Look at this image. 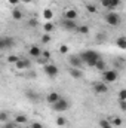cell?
<instances>
[{
	"label": "cell",
	"mask_w": 126,
	"mask_h": 128,
	"mask_svg": "<svg viewBox=\"0 0 126 128\" xmlns=\"http://www.w3.org/2000/svg\"><path fill=\"white\" fill-rule=\"evenodd\" d=\"M80 57H82V60H83V63L88 64V66H91V67H95V64L98 63V60H99V55L92 51V49H88V51H83V52H80L79 54Z\"/></svg>",
	"instance_id": "obj_1"
},
{
	"label": "cell",
	"mask_w": 126,
	"mask_h": 128,
	"mask_svg": "<svg viewBox=\"0 0 126 128\" xmlns=\"http://www.w3.org/2000/svg\"><path fill=\"white\" fill-rule=\"evenodd\" d=\"M104 20H105V22H107L108 26H113V27H116V26L120 24V16H119V14H116V12H108V14L104 16Z\"/></svg>",
	"instance_id": "obj_2"
},
{
	"label": "cell",
	"mask_w": 126,
	"mask_h": 128,
	"mask_svg": "<svg viewBox=\"0 0 126 128\" xmlns=\"http://www.w3.org/2000/svg\"><path fill=\"white\" fill-rule=\"evenodd\" d=\"M68 107H70V103H68L65 98H63V97H61L55 104H52V109H54L55 112H64V110H67Z\"/></svg>",
	"instance_id": "obj_3"
},
{
	"label": "cell",
	"mask_w": 126,
	"mask_h": 128,
	"mask_svg": "<svg viewBox=\"0 0 126 128\" xmlns=\"http://www.w3.org/2000/svg\"><path fill=\"white\" fill-rule=\"evenodd\" d=\"M104 73V82H107V84H111V82H116L117 80V78H119V73L116 72V70H105V72H102Z\"/></svg>",
	"instance_id": "obj_4"
},
{
	"label": "cell",
	"mask_w": 126,
	"mask_h": 128,
	"mask_svg": "<svg viewBox=\"0 0 126 128\" xmlns=\"http://www.w3.org/2000/svg\"><path fill=\"white\" fill-rule=\"evenodd\" d=\"M43 72H45L49 78H57L60 70H58V67L54 66V64H45V66H43Z\"/></svg>",
	"instance_id": "obj_5"
},
{
	"label": "cell",
	"mask_w": 126,
	"mask_h": 128,
	"mask_svg": "<svg viewBox=\"0 0 126 128\" xmlns=\"http://www.w3.org/2000/svg\"><path fill=\"white\" fill-rule=\"evenodd\" d=\"M68 63H70L71 67H76V68H82L83 64H85L80 55H71V57L68 58Z\"/></svg>",
	"instance_id": "obj_6"
},
{
	"label": "cell",
	"mask_w": 126,
	"mask_h": 128,
	"mask_svg": "<svg viewBox=\"0 0 126 128\" xmlns=\"http://www.w3.org/2000/svg\"><path fill=\"white\" fill-rule=\"evenodd\" d=\"M94 91L96 94H105L108 91V86H107V82H98L94 85Z\"/></svg>",
	"instance_id": "obj_7"
},
{
	"label": "cell",
	"mask_w": 126,
	"mask_h": 128,
	"mask_svg": "<svg viewBox=\"0 0 126 128\" xmlns=\"http://www.w3.org/2000/svg\"><path fill=\"white\" fill-rule=\"evenodd\" d=\"M42 49L39 48V46H36V45H33V46H30V49H28V54H30V57H33V58H39V57H42Z\"/></svg>",
	"instance_id": "obj_8"
},
{
	"label": "cell",
	"mask_w": 126,
	"mask_h": 128,
	"mask_svg": "<svg viewBox=\"0 0 126 128\" xmlns=\"http://www.w3.org/2000/svg\"><path fill=\"white\" fill-rule=\"evenodd\" d=\"M13 46V39L10 37H3L0 40V48L1 49H7V48H12Z\"/></svg>",
	"instance_id": "obj_9"
},
{
	"label": "cell",
	"mask_w": 126,
	"mask_h": 128,
	"mask_svg": "<svg viewBox=\"0 0 126 128\" xmlns=\"http://www.w3.org/2000/svg\"><path fill=\"white\" fill-rule=\"evenodd\" d=\"M15 67H16L18 70H27V68H30V67H31V63H30L28 60H22V58H21L18 63L15 64Z\"/></svg>",
	"instance_id": "obj_10"
},
{
	"label": "cell",
	"mask_w": 126,
	"mask_h": 128,
	"mask_svg": "<svg viewBox=\"0 0 126 128\" xmlns=\"http://www.w3.org/2000/svg\"><path fill=\"white\" fill-rule=\"evenodd\" d=\"M68 73H70V76H71L73 79H80V78L83 76V73H82V68H76V67H70Z\"/></svg>",
	"instance_id": "obj_11"
},
{
	"label": "cell",
	"mask_w": 126,
	"mask_h": 128,
	"mask_svg": "<svg viewBox=\"0 0 126 128\" xmlns=\"http://www.w3.org/2000/svg\"><path fill=\"white\" fill-rule=\"evenodd\" d=\"M60 98H61V96H60L58 92H49L48 97H46V101H48L49 104H55Z\"/></svg>",
	"instance_id": "obj_12"
},
{
	"label": "cell",
	"mask_w": 126,
	"mask_h": 128,
	"mask_svg": "<svg viewBox=\"0 0 126 128\" xmlns=\"http://www.w3.org/2000/svg\"><path fill=\"white\" fill-rule=\"evenodd\" d=\"M63 27L65 30H77V26L73 20H64L63 21Z\"/></svg>",
	"instance_id": "obj_13"
},
{
	"label": "cell",
	"mask_w": 126,
	"mask_h": 128,
	"mask_svg": "<svg viewBox=\"0 0 126 128\" xmlns=\"http://www.w3.org/2000/svg\"><path fill=\"white\" fill-rule=\"evenodd\" d=\"M64 16H65V20H76L77 18V10H74V9H67L65 10V14H64Z\"/></svg>",
	"instance_id": "obj_14"
},
{
	"label": "cell",
	"mask_w": 126,
	"mask_h": 128,
	"mask_svg": "<svg viewBox=\"0 0 126 128\" xmlns=\"http://www.w3.org/2000/svg\"><path fill=\"white\" fill-rule=\"evenodd\" d=\"M95 68H96V70H99V72H105V70H107V63H105L104 60H101V58H99V60H98V63L95 64Z\"/></svg>",
	"instance_id": "obj_15"
},
{
	"label": "cell",
	"mask_w": 126,
	"mask_h": 128,
	"mask_svg": "<svg viewBox=\"0 0 126 128\" xmlns=\"http://www.w3.org/2000/svg\"><path fill=\"white\" fill-rule=\"evenodd\" d=\"M12 20L21 21V20H22V12H21L19 9H13V10H12Z\"/></svg>",
	"instance_id": "obj_16"
},
{
	"label": "cell",
	"mask_w": 126,
	"mask_h": 128,
	"mask_svg": "<svg viewBox=\"0 0 126 128\" xmlns=\"http://www.w3.org/2000/svg\"><path fill=\"white\" fill-rule=\"evenodd\" d=\"M116 46L119 49H126V37H119L116 40Z\"/></svg>",
	"instance_id": "obj_17"
},
{
	"label": "cell",
	"mask_w": 126,
	"mask_h": 128,
	"mask_svg": "<svg viewBox=\"0 0 126 128\" xmlns=\"http://www.w3.org/2000/svg\"><path fill=\"white\" fill-rule=\"evenodd\" d=\"M25 96H27L28 100H31V101H39V94H36V92L31 91V90H28V91L25 92Z\"/></svg>",
	"instance_id": "obj_18"
},
{
	"label": "cell",
	"mask_w": 126,
	"mask_h": 128,
	"mask_svg": "<svg viewBox=\"0 0 126 128\" xmlns=\"http://www.w3.org/2000/svg\"><path fill=\"white\" fill-rule=\"evenodd\" d=\"M43 18H45L46 21H51V20L54 18V12H52L51 9H45V10H43Z\"/></svg>",
	"instance_id": "obj_19"
},
{
	"label": "cell",
	"mask_w": 126,
	"mask_h": 128,
	"mask_svg": "<svg viewBox=\"0 0 126 128\" xmlns=\"http://www.w3.org/2000/svg\"><path fill=\"white\" fill-rule=\"evenodd\" d=\"M15 124H19V125L27 124V116H24V115H18V116L15 118Z\"/></svg>",
	"instance_id": "obj_20"
},
{
	"label": "cell",
	"mask_w": 126,
	"mask_h": 128,
	"mask_svg": "<svg viewBox=\"0 0 126 128\" xmlns=\"http://www.w3.org/2000/svg\"><path fill=\"white\" fill-rule=\"evenodd\" d=\"M99 127L101 128H113V124L110 121H107V119H101L99 121Z\"/></svg>",
	"instance_id": "obj_21"
},
{
	"label": "cell",
	"mask_w": 126,
	"mask_h": 128,
	"mask_svg": "<svg viewBox=\"0 0 126 128\" xmlns=\"http://www.w3.org/2000/svg\"><path fill=\"white\" fill-rule=\"evenodd\" d=\"M86 10H88L89 14H96V12H98L96 6H95V4H92V3H86Z\"/></svg>",
	"instance_id": "obj_22"
},
{
	"label": "cell",
	"mask_w": 126,
	"mask_h": 128,
	"mask_svg": "<svg viewBox=\"0 0 126 128\" xmlns=\"http://www.w3.org/2000/svg\"><path fill=\"white\" fill-rule=\"evenodd\" d=\"M114 127H120L122 124H123V121H122V118H119V116H116V118H113L111 121H110Z\"/></svg>",
	"instance_id": "obj_23"
},
{
	"label": "cell",
	"mask_w": 126,
	"mask_h": 128,
	"mask_svg": "<svg viewBox=\"0 0 126 128\" xmlns=\"http://www.w3.org/2000/svg\"><path fill=\"white\" fill-rule=\"evenodd\" d=\"M43 30H45V33H51L52 30H54V24L48 21V22H46V24L43 26Z\"/></svg>",
	"instance_id": "obj_24"
},
{
	"label": "cell",
	"mask_w": 126,
	"mask_h": 128,
	"mask_svg": "<svg viewBox=\"0 0 126 128\" xmlns=\"http://www.w3.org/2000/svg\"><path fill=\"white\" fill-rule=\"evenodd\" d=\"M77 32L80 34H88L89 33V27L88 26H80V27H77Z\"/></svg>",
	"instance_id": "obj_25"
},
{
	"label": "cell",
	"mask_w": 126,
	"mask_h": 128,
	"mask_svg": "<svg viewBox=\"0 0 126 128\" xmlns=\"http://www.w3.org/2000/svg\"><path fill=\"white\" fill-rule=\"evenodd\" d=\"M19 60H21V58H18L16 55H9V57H7V61H9L10 64H16Z\"/></svg>",
	"instance_id": "obj_26"
},
{
	"label": "cell",
	"mask_w": 126,
	"mask_h": 128,
	"mask_svg": "<svg viewBox=\"0 0 126 128\" xmlns=\"http://www.w3.org/2000/svg\"><path fill=\"white\" fill-rule=\"evenodd\" d=\"M52 39H51V34L49 33H45L43 36H42V43H49Z\"/></svg>",
	"instance_id": "obj_27"
},
{
	"label": "cell",
	"mask_w": 126,
	"mask_h": 128,
	"mask_svg": "<svg viewBox=\"0 0 126 128\" xmlns=\"http://www.w3.org/2000/svg\"><path fill=\"white\" fill-rule=\"evenodd\" d=\"M117 97H119V101H120V100H126V88H122V90L119 91Z\"/></svg>",
	"instance_id": "obj_28"
},
{
	"label": "cell",
	"mask_w": 126,
	"mask_h": 128,
	"mask_svg": "<svg viewBox=\"0 0 126 128\" xmlns=\"http://www.w3.org/2000/svg\"><path fill=\"white\" fill-rule=\"evenodd\" d=\"M65 122H67V121H65V118H63V116H58V118H57V125L64 127V125H65Z\"/></svg>",
	"instance_id": "obj_29"
},
{
	"label": "cell",
	"mask_w": 126,
	"mask_h": 128,
	"mask_svg": "<svg viewBox=\"0 0 126 128\" xmlns=\"http://www.w3.org/2000/svg\"><path fill=\"white\" fill-rule=\"evenodd\" d=\"M120 4V0H110V9H114Z\"/></svg>",
	"instance_id": "obj_30"
},
{
	"label": "cell",
	"mask_w": 126,
	"mask_h": 128,
	"mask_svg": "<svg viewBox=\"0 0 126 128\" xmlns=\"http://www.w3.org/2000/svg\"><path fill=\"white\" fill-rule=\"evenodd\" d=\"M60 54H63V55L68 54V46H67V45H61V46H60Z\"/></svg>",
	"instance_id": "obj_31"
},
{
	"label": "cell",
	"mask_w": 126,
	"mask_h": 128,
	"mask_svg": "<svg viewBox=\"0 0 126 128\" xmlns=\"http://www.w3.org/2000/svg\"><path fill=\"white\" fill-rule=\"evenodd\" d=\"M105 39H107V34H105V33H99V34L96 36V40H98V42H104Z\"/></svg>",
	"instance_id": "obj_32"
},
{
	"label": "cell",
	"mask_w": 126,
	"mask_h": 128,
	"mask_svg": "<svg viewBox=\"0 0 126 128\" xmlns=\"http://www.w3.org/2000/svg\"><path fill=\"white\" fill-rule=\"evenodd\" d=\"M42 57H43L45 60H49V58H51V52H49V51H43V52H42Z\"/></svg>",
	"instance_id": "obj_33"
},
{
	"label": "cell",
	"mask_w": 126,
	"mask_h": 128,
	"mask_svg": "<svg viewBox=\"0 0 126 128\" xmlns=\"http://www.w3.org/2000/svg\"><path fill=\"white\" fill-rule=\"evenodd\" d=\"M6 119H7V113H6V112H1V113H0V121H1V122H6Z\"/></svg>",
	"instance_id": "obj_34"
},
{
	"label": "cell",
	"mask_w": 126,
	"mask_h": 128,
	"mask_svg": "<svg viewBox=\"0 0 126 128\" xmlns=\"http://www.w3.org/2000/svg\"><path fill=\"white\" fill-rule=\"evenodd\" d=\"M119 106H120L122 110H126V100H120L119 101Z\"/></svg>",
	"instance_id": "obj_35"
},
{
	"label": "cell",
	"mask_w": 126,
	"mask_h": 128,
	"mask_svg": "<svg viewBox=\"0 0 126 128\" xmlns=\"http://www.w3.org/2000/svg\"><path fill=\"white\" fill-rule=\"evenodd\" d=\"M101 4L104 8H110V0H101Z\"/></svg>",
	"instance_id": "obj_36"
},
{
	"label": "cell",
	"mask_w": 126,
	"mask_h": 128,
	"mask_svg": "<svg viewBox=\"0 0 126 128\" xmlns=\"http://www.w3.org/2000/svg\"><path fill=\"white\" fill-rule=\"evenodd\" d=\"M1 128H15V124H12V122H9V124H4Z\"/></svg>",
	"instance_id": "obj_37"
},
{
	"label": "cell",
	"mask_w": 126,
	"mask_h": 128,
	"mask_svg": "<svg viewBox=\"0 0 126 128\" xmlns=\"http://www.w3.org/2000/svg\"><path fill=\"white\" fill-rule=\"evenodd\" d=\"M31 128H43V127H42L40 122H34V124H31Z\"/></svg>",
	"instance_id": "obj_38"
},
{
	"label": "cell",
	"mask_w": 126,
	"mask_h": 128,
	"mask_svg": "<svg viewBox=\"0 0 126 128\" xmlns=\"http://www.w3.org/2000/svg\"><path fill=\"white\" fill-rule=\"evenodd\" d=\"M30 26H31V27H36V26H37V20H34V18L30 20Z\"/></svg>",
	"instance_id": "obj_39"
},
{
	"label": "cell",
	"mask_w": 126,
	"mask_h": 128,
	"mask_svg": "<svg viewBox=\"0 0 126 128\" xmlns=\"http://www.w3.org/2000/svg\"><path fill=\"white\" fill-rule=\"evenodd\" d=\"M19 2H21V0H9V3H10V4H18Z\"/></svg>",
	"instance_id": "obj_40"
},
{
	"label": "cell",
	"mask_w": 126,
	"mask_h": 128,
	"mask_svg": "<svg viewBox=\"0 0 126 128\" xmlns=\"http://www.w3.org/2000/svg\"><path fill=\"white\" fill-rule=\"evenodd\" d=\"M21 2H24V3H30L31 0H21Z\"/></svg>",
	"instance_id": "obj_41"
}]
</instances>
